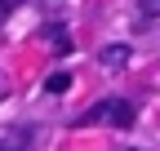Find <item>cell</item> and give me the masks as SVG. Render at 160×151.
Returning a JSON list of instances; mask_svg holds the SVG:
<instances>
[{
	"mask_svg": "<svg viewBox=\"0 0 160 151\" xmlns=\"http://www.w3.org/2000/svg\"><path fill=\"white\" fill-rule=\"evenodd\" d=\"M133 116H138V111H133V102H125V98H111V107H107V120H111L116 129H129V124H133Z\"/></svg>",
	"mask_w": 160,
	"mask_h": 151,
	"instance_id": "cell-1",
	"label": "cell"
},
{
	"mask_svg": "<svg viewBox=\"0 0 160 151\" xmlns=\"http://www.w3.org/2000/svg\"><path fill=\"white\" fill-rule=\"evenodd\" d=\"M98 58H102V67H107V71H120V67L133 58V53H129V45H107L102 53H98Z\"/></svg>",
	"mask_w": 160,
	"mask_h": 151,
	"instance_id": "cell-2",
	"label": "cell"
},
{
	"mask_svg": "<svg viewBox=\"0 0 160 151\" xmlns=\"http://www.w3.org/2000/svg\"><path fill=\"white\" fill-rule=\"evenodd\" d=\"M45 89H49V93H67V89H71V71H53L49 80H45Z\"/></svg>",
	"mask_w": 160,
	"mask_h": 151,
	"instance_id": "cell-3",
	"label": "cell"
},
{
	"mask_svg": "<svg viewBox=\"0 0 160 151\" xmlns=\"http://www.w3.org/2000/svg\"><path fill=\"white\" fill-rule=\"evenodd\" d=\"M142 13L147 18H160V0H142Z\"/></svg>",
	"mask_w": 160,
	"mask_h": 151,
	"instance_id": "cell-4",
	"label": "cell"
},
{
	"mask_svg": "<svg viewBox=\"0 0 160 151\" xmlns=\"http://www.w3.org/2000/svg\"><path fill=\"white\" fill-rule=\"evenodd\" d=\"M0 151H22V138H13V142H5Z\"/></svg>",
	"mask_w": 160,
	"mask_h": 151,
	"instance_id": "cell-5",
	"label": "cell"
}]
</instances>
